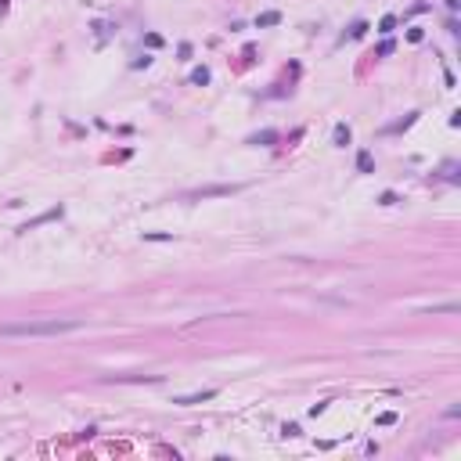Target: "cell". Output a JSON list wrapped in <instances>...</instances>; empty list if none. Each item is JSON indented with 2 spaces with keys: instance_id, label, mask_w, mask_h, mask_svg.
Masks as SVG:
<instances>
[{
  "instance_id": "obj_1",
  "label": "cell",
  "mask_w": 461,
  "mask_h": 461,
  "mask_svg": "<svg viewBox=\"0 0 461 461\" xmlns=\"http://www.w3.org/2000/svg\"><path fill=\"white\" fill-rule=\"evenodd\" d=\"M76 317H40V321H15V324H0L4 339H47V335H65L76 331Z\"/></svg>"
},
{
  "instance_id": "obj_2",
  "label": "cell",
  "mask_w": 461,
  "mask_h": 461,
  "mask_svg": "<svg viewBox=\"0 0 461 461\" xmlns=\"http://www.w3.org/2000/svg\"><path fill=\"white\" fill-rule=\"evenodd\" d=\"M234 191H241L238 184H213V188H198V191H191L188 198H227V195H234Z\"/></svg>"
},
{
  "instance_id": "obj_3",
  "label": "cell",
  "mask_w": 461,
  "mask_h": 461,
  "mask_svg": "<svg viewBox=\"0 0 461 461\" xmlns=\"http://www.w3.org/2000/svg\"><path fill=\"white\" fill-rule=\"evenodd\" d=\"M62 213H65V209H62V205H54V209H47V213H40V217H33V220H25V224H22L18 231L25 234V231H33V227H40V224H51V220H62Z\"/></svg>"
},
{
  "instance_id": "obj_4",
  "label": "cell",
  "mask_w": 461,
  "mask_h": 461,
  "mask_svg": "<svg viewBox=\"0 0 461 461\" xmlns=\"http://www.w3.org/2000/svg\"><path fill=\"white\" fill-rule=\"evenodd\" d=\"M217 389H202V393H188V396H173L177 407H191V404H205V400H213Z\"/></svg>"
},
{
  "instance_id": "obj_5",
  "label": "cell",
  "mask_w": 461,
  "mask_h": 461,
  "mask_svg": "<svg viewBox=\"0 0 461 461\" xmlns=\"http://www.w3.org/2000/svg\"><path fill=\"white\" fill-rule=\"evenodd\" d=\"M350 137H353V134H350V127H346V122H339V127L331 130V144H335V148H346V144H350Z\"/></svg>"
},
{
  "instance_id": "obj_6",
  "label": "cell",
  "mask_w": 461,
  "mask_h": 461,
  "mask_svg": "<svg viewBox=\"0 0 461 461\" xmlns=\"http://www.w3.org/2000/svg\"><path fill=\"white\" fill-rule=\"evenodd\" d=\"M281 22V11H263L260 18H256V29H270V25H278Z\"/></svg>"
},
{
  "instance_id": "obj_7",
  "label": "cell",
  "mask_w": 461,
  "mask_h": 461,
  "mask_svg": "<svg viewBox=\"0 0 461 461\" xmlns=\"http://www.w3.org/2000/svg\"><path fill=\"white\" fill-rule=\"evenodd\" d=\"M274 141H278V130H260L249 137V144H274Z\"/></svg>"
},
{
  "instance_id": "obj_8",
  "label": "cell",
  "mask_w": 461,
  "mask_h": 461,
  "mask_svg": "<svg viewBox=\"0 0 461 461\" xmlns=\"http://www.w3.org/2000/svg\"><path fill=\"white\" fill-rule=\"evenodd\" d=\"M357 170H360V173H375V159H371V151H360V155H357Z\"/></svg>"
},
{
  "instance_id": "obj_9",
  "label": "cell",
  "mask_w": 461,
  "mask_h": 461,
  "mask_svg": "<svg viewBox=\"0 0 461 461\" xmlns=\"http://www.w3.org/2000/svg\"><path fill=\"white\" fill-rule=\"evenodd\" d=\"M209 79H213V76H209V69H205V65H198V69L191 72V83H198V87H205Z\"/></svg>"
},
{
  "instance_id": "obj_10",
  "label": "cell",
  "mask_w": 461,
  "mask_h": 461,
  "mask_svg": "<svg viewBox=\"0 0 461 461\" xmlns=\"http://www.w3.org/2000/svg\"><path fill=\"white\" fill-rule=\"evenodd\" d=\"M393 29H396V15H386V18L379 22V33H386V36H389Z\"/></svg>"
},
{
  "instance_id": "obj_11",
  "label": "cell",
  "mask_w": 461,
  "mask_h": 461,
  "mask_svg": "<svg viewBox=\"0 0 461 461\" xmlns=\"http://www.w3.org/2000/svg\"><path fill=\"white\" fill-rule=\"evenodd\" d=\"M144 44H148V47H162V36H159V33H148Z\"/></svg>"
},
{
  "instance_id": "obj_12",
  "label": "cell",
  "mask_w": 461,
  "mask_h": 461,
  "mask_svg": "<svg viewBox=\"0 0 461 461\" xmlns=\"http://www.w3.org/2000/svg\"><path fill=\"white\" fill-rule=\"evenodd\" d=\"M396 422V411H386V414H379V425H393Z\"/></svg>"
},
{
  "instance_id": "obj_13",
  "label": "cell",
  "mask_w": 461,
  "mask_h": 461,
  "mask_svg": "<svg viewBox=\"0 0 461 461\" xmlns=\"http://www.w3.org/2000/svg\"><path fill=\"white\" fill-rule=\"evenodd\" d=\"M367 33V22H353V29H350V36H364Z\"/></svg>"
},
{
  "instance_id": "obj_14",
  "label": "cell",
  "mask_w": 461,
  "mask_h": 461,
  "mask_svg": "<svg viewBox=\"0 0 461 461\" xmlns=\"http://www.w3.org/2000/svg\"><path fill=\"white\" fill-rule=\"evenodd\" d=\"M422 36H425L422 29H411V33H407V40H411V44H422Z\"/></svg>"
},
{
  "instance_id": "obj_15",
  "label": "cell",
  "mask_w": 461,
  "mask_h": 461,
  "mask_svg": "<svg viewBox=\"0 0 461 461\" xmlns=\"http://www.w3.org/2000/svg\"><path fill=\"white\" fill-rule=\"evenodd\" d=\"M379 205H396V195H393V191H386V195L379 198Z\"/></svg>"
},
{
  "instance_id": "obj_16",
  "label": "cell",
  "mask_w": 461,
  "mask_h": 461,
  "mask_svg": "<svg viewBox=\"0 0 461 461\" xmlns=\"http://www.w3.org/2000/svg\"><path fill=\"white\" fill-rule=\"evenodd\" d=\"M177 54H180V62H188V58H191V44H180V51H177Z\"/></svg>"
}]
</instances>
